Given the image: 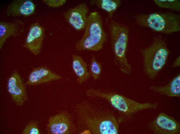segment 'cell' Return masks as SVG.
<instances>
[{
    "label": "cell",
    "instance_id": "4fadbf2b",
    "mask_svg": "<svg viewBox=\"0 0 180 134\" xmlns=\"http://www.w3.org/2000/svg\"><path fill=\"white\" fill-rule=\"evenodd\" d=\"M35 9V5L31 0H14L8 5L6 13L8 16H26L33 14Z\"/></svg>",
    "mask_w": 180,
    "mask_h": 134
},
{
    "label": "cell",
    "instance_id": "d6986e66",
    "mask_svg": "<svg viewBox=\"0 0 180 134\" xmlns=\"http://www.w3.org/2000/svg\"><path fill=\"white\" fill-rule=\"evenodd\" d=\"M158 7L169 9L174 11H180V1L179 0H153Z\"/></svg>",
    "mask_w": 180,
    "mask_h": 134
},
{
    "label": "cell",
    "instance_id": "ffe728a7",
    "mask_svg": "<svg viewBox=\"0 0 180 134\" xmlns=\"http://www.w3.org/2000/svg\"><path fill=\"white\" fill-rule=\"evenodd\" d=\"M22 134H40L38 122L32 120L28 122L22 130Z\"/></svg>",
    "mask_w": 180,
    "mask_h": 134
},
{
    "label": "cell",
    "instance_id": "7c38bea8",
    "mask_svg": "<svg viewBox=\"0 0 180 134\" xmlns=\"http://www.w3.org/2000/svg\"><path fill=\"white\" fill-rule=\"evenodd\" d=\"M63 79L66 78L46 66H40L32 70L25 84L35 86Z\"/></svg>",
    "mask_w": 180,
    "mask_h": 134
},
{
    "label": "cell",
    "instance_id": "e0dca14e",
    "mask_svg": "<svg viewBox=\"0 0 180 134\" xmlns=\"http://www.w3.org/2000/svg\"><path fill=\"white\" fill-rule=\"evenodd\" d=\"M90 3L105 11L108 15V18L112 19L121 5V2L120 0H93L91 1Z\"/></svg>",
    "mask_w": 180,
    "mask_h": 134
},
{
    "label": "cell",
    "instance_id": "ac0fdd59",
    "mask_svg": "<svg viewBox=\"0 0 180 134\" xmlns=\"http://www.w3.org/2000/svg\"><path fill=\"white\" fill-rule=\"evenodd\" d=\"M102 70V65L101 63L96 59L94 55H93L91 59L89 72L93 79L95 80L100 78Z\"/></svg>",
    "mask_w": 180,
    "mask_h": 134
},
{
    "label": "cell",
    "instance_id": "44dd1931",
    "mask_svg": "<svg viewBox=\"0 0 180 134\" xmlns=\"http://www.w3.org/2000/svg\"><path fill=\"white\" fill-rule=\"evenodd\" d=\"M42 1L49 7L54 8L63 5L67 1L66 0H43Z\"/></svg>",
    "mask_w": 180,
    "mask_h": 134
},
{
    "label": "cell",
    "instance_id": "30bf717a",
    "mask_svg": "<svg viewBox=\"0 0 180 134\" xmlns=\"http://www.w3.org/2000/svg\"><path fill=\"white\" fill-rule=\"evenodd\" d=\"M89 11L87 4L82 3L71 8L64 13V16L69 23L76 30L85 29L86 26Z\"/></svg>",
    "mask_w": 180,
    "mask_h": 134
},
{
    "label": "cell",
    "instance_id": "9a60e30c",
    "mask_svg": "<svg viewBox=\"0 0 180 134\" xmlns=\"http://www.w3.org/2000/svg\"><path fill=\"white\" fill-rule=\"evenodd\" d=\"M21 22L17 21L16 22H0V49L6 40L11 36L16 37L19 35L23 30Z\"/></svg>",
    "mask_w": 180,
    "mask_h": 134
},
{
    "label": "cell",
    "instance_id": "3957f363",
    "mask_svg": "<svg viewBox=\"0 0 180 134\" xmlns=\"http://www.w3.org/2000/svg\"><path fill=\"white\" fill-rule=\"evenodd\" d=\"M107 22L115 63L120 71L129 75L132 71V68L126 55L129 28L112 19L108 18Z\"/></svg>",
    "mask_w": 180,
    "mask_h": 134
},
{
    "label": "cell",
    "instance_id": "ba28073f",
    "mask_svg": "<svg viewBox=\"0 0 180 134\" xmlns=\"http://www.w3.org/2000/svg\"><path fill=\"white\" fill-rule=\"evenodd\" d=\"M150 130L155 134H180L179 122L174 118L162 112L148 124Z\"/></svg>",
    "mask_w": 180,
    "mask_h": 134
},
{
    "label": "cell",
    "instance_id": "8992f818",
    "mask_svg": "<svg viewBox=\"0 0 180 134\" xmlns=\"http://www.w3.org/2000/svg\"><path fill=\"white\" fill-rule=\"evenodd\" d=\"M134 18L138 25L158 32L170 34L180 31V15L172 12L140 13Z\"/></svg>",
    "mask_w": 180,
    "mask_h": 134
},
{
    "label": "cell",
    "instance_id": "52a82bcc",
    "mask_svg": "<svg viewBox=\"0 0 180 134\" xmlns=\"http://www.w3.org/2000/svg\"><path fill=\"white\" fill-rule=\"evenodd\" d=\"M47 129L49 134H72L77 131L71 116L66 111L61 112L50 117Z\"/></svg>",
    "mask_w": 180,
    "mask_h": 134
},
{
    "label": "cell",
    "instance_id": "5bb4252c",
    "mask_svg": "<svg viewBox=\"0 0 180 134\" xmlns=\"http://www.w3.org/2000/svg\"><path fill=\"white\" fill-rule=\"evenodd\" d=\"M149 89L154 92L169 97H180V73H178L166 85H152Z\"/></svg>",
    "mask_w": 180,
    "mask_h": 134
},
{
    "label": "cell",
    "instance_id": "2e32d148",
    "mask_svg": "<svg viewBox=\"0 0 180 134\" xmlns=\"http://www.w3.org/2000/svg\"><path fill=\"white\" fill-rule=\"evenodd\" d=\"M72 66L79 84H82L89 79L91 76L88 64L81 56L75 54L72 55Z\"/></svg>",
    "mask_w": 180,
    "mask_h": 134
},
{
    "label": "cell",
    "instance_id": "7a4b0ae2",
    "mask_svg": "<svg viewBox=\"0 0 180 134\" xmlns=\"http://www.w3.org/2000/svg\"><path fill=\"white\" fill-rule=\"evenodd\" d=\"M143 71L154 79L166 65L170 51L164 39L160 36L154 38L148 46L141 49Z\"/></svg>",
    "mask_w": 180,
    "mask_h": 134
},
{
    "label": "cell",
    "instance_id": "5b68a950",
    "mask_svg": "<svg viewBox=\"0 0 180 134\" xmlns=\"http://www.w3.org/2000/svg\"><path fill=\"white\" fill-rule=\"evenodd\" d=\"M85 29L82 37L75 44L76 49L78 51L97 52L102 49L106 40L107 35L99 12L94 11L90 13Z\"/></svg>",
    "mask_w": 180,
    "mask_h": 134
},
{
    "label": "cell",
    "instance_id": "8fae6325",
    "mask_svg": "<svg viewBox=\"0 0 180 134\" xmlns=\"http://www.w3.org/2000/svg\"><path fill=\"white\" fill-rule=\"evenodd\" d=\"M44 35L43 28L38 23H34L29 29L23 47L38 55L41 50Z\"/></svg>",
    "mask_w": 180,
    "mask_h": 134
},
{
    "label": "cell",
    "instance_id": "277c9868",
    "mask_svg": "<svg viewBox=\"0 0 180 134\" xmlns=\"http://www.w3.org/2000/svg\"><path fill=\"white\" fill-rule=\"evenodd\" d=\"M88 97L104 99L124 116L132 117L136 113L148 109H156L158 102L140 103L118 93L100 89H89L86 91Z\"/></svg>",
    "mask_w": 180,
    "mask_h": 134
},
{
    "label": "cell",
    "instance_id": "9c48e42d",
    "mask_svg": "<svg viewBox=\"0 0 180 134\" xmlns=\"http://www.w3.org/2000/svg\"><path fill=\"white\" fill-rule=\"evenodd\" d=\"M19 73L15 70L8 81L7 90L11 99L16 106H22L28 100L26 87Z\"/></svg>",
    "mask_w": 180,
    "mask_h": 134
},
{
    "label": "cell",
    "instance_id": "6da1fadb",
    "mask_svg": "<svg viewBox=\"0 0 180 134\" xmlns=\"http://www.w3.org/2000/svg\"><path fill=\"white\" fill-rule=\"evenodd\" d=\"M78 123L82 133L117 134L119 122L114 114L107 110L97 107L87 102L77 105Z\"/></svg>",
    "mask_w": 180,
    "mask_h": 134
},
{
    "label": "cell",
    "instance_id": "7402d4cb",
    "mask_svg": "<svg viewBox=\"0 0 180 134\" xmlns=\"http://www.w3.org/2000/svg\"><path fill=\"white\" fill-rule=\"evenodd\" d=\"M180 66V56H179L173 62L171 67L172 68L178 67Z\"/></svg>",
    "mask_w": 180,
    "mask_h": 134
}]
</instances>
